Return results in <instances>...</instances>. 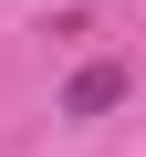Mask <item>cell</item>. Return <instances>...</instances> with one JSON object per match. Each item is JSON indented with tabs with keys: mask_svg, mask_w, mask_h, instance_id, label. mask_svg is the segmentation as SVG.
<instances>
[{
	"mask_svg": "<svg viewBox=\"0 0 146 157\" xmlns=\"http://www.w3.org/2000/svg\"><path fill=\"white\" fill-rule=\"evenodd\" d=\"M125 94H136V73H125V63H84V73L63 84V115H73V126H94V115H115Z\"/></svg>",
	"mask_w": 146,
	"mask_h": 157,
	"instance_id": "1",
	"label": "cell"
}]
</instances>
